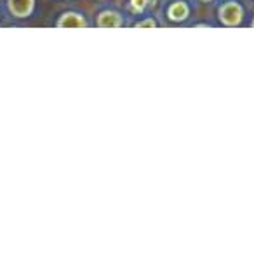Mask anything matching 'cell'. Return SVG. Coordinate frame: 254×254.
Returning <instances> with one entry per match:
<instances>
[{
  "label": "cell",
  "mask_w": 254,
  "mask_h": 254,
  "mask_svg": "<svg viewBox=\"0 0 254 254\" xmlns=\"http://www.w3.org/2000/svg\"><path fill=\"white\" fill-rule=\"evenodd\" d=\"M98 26H106V28H113V26H120V18L117 12L106 11L98 18Z\"/></svg>",
  "instance_id": "obj_3"
},
{
  "label": "cell",
  "mask_w": 254,
  "mask_h": 254,
  "mask_svg": "<svg viewBox=\"0 0 254 254\" xmlns=\"http://www.w3.org/2000/svg\"><path fill=\"white\" fill-rule=\"evenodd\" d=\"M169 16H171V19H174V21H181V19H185L188 16L187 4H183V2H176V4L169 9Z\"/></svg>",
  "instance_id": "obj_4"
},
{
  "label": "cell",
  "mask_w": 254,
  "mask_h": 254,
  "mask_svg": "<svg viewBox=\"0 0 254 254\" xmlns=\"http://www.w3.org/2000/svg\"><path fill=\"white\" fill-rule=\"evenodd\" d=\"M131 2H132V7H134L136 11H141V9H145L146 0H131Z\"/></svg>",
  "instance_id": "obj_6"
},
{
  "label": "cell",
  "mask_w": 254,
  "mask_h": 254,
  "mask_svg": "<svg viewBox=\"0 0 254 254\" xmlns=\"http://www.w3.org/2000/svg\"><path fill=\"white\" fill-rule=\"evenodd\" d=\"M219 16H221V21L225 25H237L242 19V9L235 2H230V4L223 5L221 11H219Z\"/></svg>",
  "instance_id": "obj_1"
},
{
  "label": "cell",
  "mask_w": 254,
  "mask_h": 254,
  "mask_svg": "<svg viewBox=\"0 0 254 254\" xmlns=\"http://www.w3.org/2000/svg\"><path fill=\"white\" fill-rule=\"evenodd\" d=\"M9 7H11L12 14L25 18L33 11V0H9Z\"/></svg>",
  "instance_id": "obj_2"
},
{
  "label": "cell",
  "mask_w": 254,
  "mask_h": 254,
  "mask_svg": "<svg viewBox=\"0 0 254 254\" xmlns=\"http://www.w3.org/2000/svg\"><path fill=\"white\" fill-rule=\"evenodd\" d=\"M138 26L141 28V26H155V23L153 21H143V23H138Z\"/></svg>",
  "instance_id": "obj_7"
},
{
  "label": "cell",
  "mask_w": 254,
  "mask_h": 254,
  "mask_svg": "<svg viewBox=\"0 0 254 254\" xmlns=\"http://www.w3.org/2000/svg\"><path fill=\"white\" fill-rule=\"evenodd\" d=\"M60 26H85V21L82 19V16L73 14V12H68L61 18Z\"/></svg>",
  "instance_id": "obj_5"
},
{
  "label": "cell",
  "mask_w": 254,
  "mask_h": 254,
  "mask_svg": "<svg viewBox=\"0 0 254 254\" xmlns=\"http://www.w3.org/2000/svg\"><path fill=\"white\" fill-rule=\"evenodd\" d=\"M253 25H254V23H253Z\"/></svg>",
  "instance_id": "obj_8"
}]
</instances>
